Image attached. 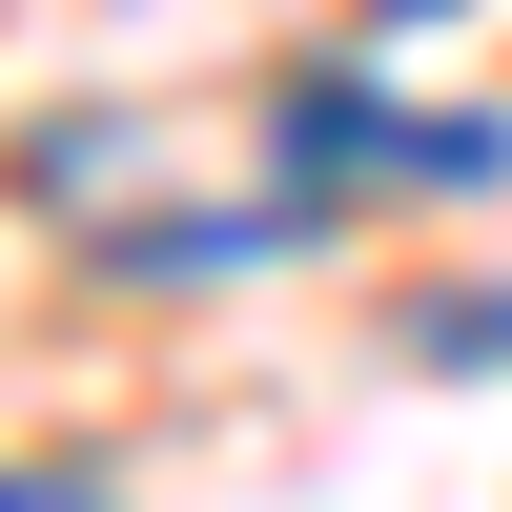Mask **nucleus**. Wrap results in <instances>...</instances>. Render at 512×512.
<instances>
[{
  "mask_svg": "<svg viewBox=\"0 0 512 512\" xmlns=\"http://www.w3.org/2000/svg\"><path fill=\"white\" fill-rule=\"evenodd\" d=\"M410 185H512V123H390Z\"/></svg>",
  "mask_w": 512,
  "mask_h": 512,
  "instance_id": "7ed1b4c3",
  "label": "nucleus"
},
{
  "mask_svg": "<svg viewBox=\"0 0 512 512\" xmlns=\"http://www.w3.org/2000/svg\"><path fill=\"white\" fill-rule=\"evenodd\" d=\"M287 164H308V185L328 164H390V103H369V82H308V103H287Z\"/></svg>",
  "mask_w": 512,
  "mask_h": 512,
  "instance_id": "f03ea898",
  "label": "nucleus"
},
{
  "mask_svg": "<svg viewBox=\"0 0 512 512\" xmlns=\"http://www.w3.org/2000/svg\"><path fill=\"white\" fill-rule=\"evenodd\" d=\"M410 349H431V369H512V287H472V308H431Z\"/></svg>",
  "mask_w": 512,
  "mask_h": 512,
  "instance_id": "20e7f679",
  "label": "nucleus"
},
{
  "mask_svg": "<svg viewBox=\"0 0 512 512\" xmlns=\"http://www.w3.org/2000/svg\"><path fill=\"white\" fill-rule=\"evenodd\" d=\"M267 246H287V205H144L123 267H267Z\"/></svg>",
  "mask_w": 512,
  "mask_h": 512,
  "instance_id": "f257e3e1",
  "label": "nucleus"
}]
</instances>
